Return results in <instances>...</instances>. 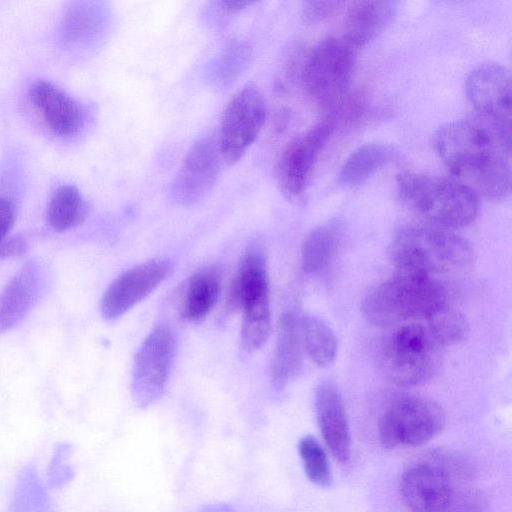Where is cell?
I'll return each mask as SVG.
<instances>
[{"instance_id": "cell-1", "label": "cell", "mask_w": 512, "mask_h": 512, "mask_svg": "<svg viewBox=\"0 0 512 512\" xmlns=\"http://www.w3.org/2000/svg\"><path fill=\"white\" fill-rule=\"evenodd\" d=\"M432 146L457 180L477 196L501 200L509 195L510 123L477 113L441 126Z\"/></svg>"}, {"instance_id": "cell-2", "label": "cell", "mask_w": 512, "mask_h": 512, "mask_svg": "<svg viewBox=\"0 0 512 512\" xmlns=\"http://www.w3.org/2000/svg\"><path fill=\"white\" fill-rule=\"evenodd\" d=\"M445 305V290L433 276L396 269L393 278L365 296L362 312L372 325L389 328L407 320H425Z\"/></svg>"}, {"instance_id": "cell-3", "label": "cell", "mask_w": 512, "mask_h": 512, "mask_svg": "<svg viewBox=\"0 0 512 512\" xmlns=\"http://www.w3.org/2000/svg\"><path fill=\"white\" fill-rule=\"evenodd\" d=\"M397 188L412 211L442 228L465 227L478 213V196L457 179L404 172L397 178Z\"/></svg>"}, {"instance_id": "cell-4", "label": "cell", "mask_w": 512, "mask_h": 512, "mask_svg": "<svg viewBox=\"0 0 512 512\" xmlns=\"http://www.w3.org/2000/svg\"><path fill=\"white\" fill-rule=\"evenodd\" d=\"M396 269L434 274H454L469 268L474 259L471 244L445 229L410 227L400 231L390 247Z\"/></svg>"}, {"instance_id": "cell-5", "label": "cell", "mask_w": 512, "mask_h": 512, "mask_svg": "<svg viewBox=\"0 0 512 512\" xmlns=\"http://www.w3.org/2000/svg\"><path fill=\"white\" fill-rule=\"evenodd\" d=\"M357 51L342 36L319 43L303 68L302 81L307 93L326 107L339 110L349 99Z\"/></svg>"}, {"instance_id": "cell-6", "label": "cell", "mask_w": 512, "mask_h": 512, "mask_svg": "<svg viewBox=\"0 0 512 512\" xmlns=\"http://www.w3.org/2000/svg\"><path fill=\"white\" fill-rule=\"evenodd\" d=\"M442 349L425 326L403 325L385 344V369L390 379L399 386L425 384L440 367Z\"/></svg>"}, {"instance_id": "cell-7", "label": "cell", "mask_w": 512, "mask_h": 512, "mask_svg": "<svg viewBox=\"0 0 512 512\" xmlns=\"http://www.w3.org/2000/svg\"><path fill=\"white\" fill-rule=\"evenodd\" d=\"M446 416L437 402L405 397L393 402L379 420V439L386 449L424 444L444 428Z\"/></svg>"}, {"instance_id": "cell-8", "label": "cell", "mask_w": 512, "mask_h": 512, "mask_svg": "<svg viewBox=\"0 0 512 512\" xmlns=\"http://www.w3.org/2000/svg\"><path fill=\"white\" fill-rule=\"evenodd\" d=\"M177 352L174 330L165 323L155 325L138 348L132 367L131 393L145 408L162 395Z\"/></svg>"}, {"instance_id": "cell-9", "label": "cell", "mask_w": 512, "mask_h": 512, "mask_svg": "<svg viewBox=\"0 0 512 512\" xmlns=\"http://www.w3.org/2000/svg\"><path fill=\"white\" fill-rule=\"evenodd\" d=\"M267 108L264 96L254 83H248L227 102L217 138L222 159L238 162L256 141L265 123Z\"/></svg>"}, {"instance_id": "cell-10", "label": "cell", "mask_w": 512, "mask_h": 512, "mask_svg": "<svg viewBox=\"0 0 512 512\" xmlns=\"http://www.w3.org/2000/svg\"><path fill=\"white\" fill-rule=\"evenodd\" d=\"M173 263L157 257L141 262L118 275L106 288L100 309L107 320H114L144 300L170 274Z\"/></svg>"}, {"instance_id": "cell-11", "label": "cell", "mask_w": 512, "mask_h": 512, "mask_svg": "<svg viewBox=\"0 0 512 512\" xmlns=\"http://www.w3.org/2000/svg\"><path fill=\"white\" fill-rule=\"evenodd\" d=\"M217 138L206 135L187 151L171 183L173 199L190 206L202 200L216 184L222 164Z\"/></svg>"}, {"instance_id": "cell-12", "label": "cell", "mask_w": 512, "mask_h": 512, "mask_svg": "<svg viewBox=\"0 0 512 512\" xmlns=\"http://www.w3.org/2000/svg\"><path fill=\"white\" fill-rule=\"evenodd\" d=\"M335 121H322L295 137L283 150L276 168L280 190L289 198L306 189L317 158L334 130Z\"/></svg>"}, {"instance_id": "cell-13", "label": "cell", "mask_w": 512, "mask_h": 512, "mask_svg": "<svg viewBox=\"0 0 512 512\" xmlns=\"http://www.w3.org/2000/svg\"><path fill=\"white\" fill-rule=\"evenodd\" d=\"M465 93L478 114L510 123L511 77L498 63L473 69L465 80Z\"/></svg>"}, {"instance_id": "cell-14", "label": "cell", "mask_w": 512, "mask_h": 512, "mask_svg": "<svg viewBox=\"0 0 512 512\" xmlns=\"http://www.w3.org/2000/svg\"><path fill=\"white\" fill-rule=\"evenodd\" d=\"M400 493L410 512H445L452 502L448 475L429 463L413 465L403 473Z\"/></svg>"}, {"instance_id": "cell-15", "label": "cell", "mask_w": 512, "mask_h": 512, "mask_svg": "<svg viewBox=\"0 0 512 512\" xmlns=\"http://www.w3.org/2000/svg\"><path fill=\"white\" fill-rule=\"evenodd\" d=\"M33 107L45 124L59 136H72L78 133L85 121L82 105L54 84L38 80L28 91Z\"/></svg>"}, {"instance_id": "cell-16", "label": "cell", "mask_w": 512, "mask_h": 512, "mask_svg": "<svg viewBox=\"0 0 512 512\" xmlns=\"http://www.w3.org/2000/svg\"><path fill=\"white\" fill-rule=\"evenodd\" d=\"M266 298H270L266 249L261 241L255 240L242 253L227 294V308L242 310Z\"/></svg>"}, {"instance_id": "cell-17", "label": "cell", "mask_w": 512, "mask_h": 512, "mask_svg": "<svg viewBox=\"0 0 512 512\" xmlns=\"http://www.w3.org/2000/svg\"><path fill=\"white\" fill-rule=\"evenodd\" d=\"M317 423L325 444L340 462L350 457L351 437L343 399L332 383L321 384L315 395Z\"/></svg>"}, {"instance_id": "cell-18", "label": "cell", "mask_w": 512, "mask_h": 512, "mask_svg": "<svg viewBox=\"0 0 512 512\" xmlns=\"http://www.w3.org/2000/svg\"><path fill=\"white\" fill-rule=\"evenodd\" d=\"M40 267L27 263L0 292V332L17 324L36 302L42 287Z\"/></svg>"}, {"instance_id": "cell-19", "label": "cell", "mask_w": 512, "mask_h": 512, "mask_svg": "<svg viewBox=\"0 0 512 512\" xmlns=\"http://www.w3.org/2000/svg\"><path fill=\"white\" fill-rule=\"evenodd\" d=\"M303 355L298 315L287 312L279 322L269 367L270 379L275 388H283L297 377L302 368Z\"/></svg>"}, {"instance_id": "cell-20", "label": "cell", "mask_w": 512, "mask_h": 512, "mask_svg": "<svg viewBox=\"0 0 512 512\" xmlns=\"http://www.w3.org/2000/svg\"><path fill=\"white\" fill-rule=\"evenodd\" d=\"M393 1H358L348 8L342 37L357 49L382 32L395 15Z\"/></svg>"}, {"instance_id": "cell-21", "label": "cell", "mask_w": 512, "mask_h": 512, "mask_svg": "<svg viewBox=\"0 0 512 512\" xmlns=\"http://www.w3.org/2000/svg\"><path fill=\"white\" fill-rule=\"evenodd\" d=\"M221 290V272L214 265L195 271L187 281L181 315L190 321L205 318L216 305Z\"/></svg>"}, {"instance_id": "cell-22", "label": "cell", "mask_w": 512, "mask_h": 512, "mask_svg": "<svg viewBox=\"0 0 512 512\" xmlns=\"http://www.w3.org/2000/svg\"><path fill=\"white\" fill-rule=\"evenodd\" d=\"M397 151L383 143L364 144L346 159L338 175L342 188H355L365 183L396 157Z\"/></svg>"}, {"instance_id": "cell-23", "label": "cell", "mask_w": 512, "mask_h": 512, "mask_svg": "<svg viewBox=\"0 0 512 512\" xmlns=\"http://www.w3.org/2000/svg\"><path fill=\"white\" fill-rule=\"evenodd\" d=\"M341 238L338 221L325 223L313 229L305 238L301 249V265L308 275L322 272L332 260Z\"/></svg>"}, {"instance_id": "cell-24", "label": "cell", "mask_w": 512, "mask_h": 512, "mask_svg": "<svg viewBox=\"0 0 512 512\" xmlns=\"http://www.w3.org/2000/svg\"><path fill=\"white\" fill-rule=\"evenodd\" d=\"M304 354L319 367L330 365L337 355V339L332 329L316 316L298 315Z\"/></svg>"}, {"instance_id": "cell-25", "label": "cell", "mask_w": 512, "mask_h": 512, "mask_svg": "<svg viewBox=\"0 0 512 512\" xmlns=\"http://www.w3.org/2000/svg\"><path fill=\"white\" fill-rule=\"evenodd\" d=\"M87 213V203L79 190L72 185L58 187L48 204V221L56 231H66L79 225Z\"/></svg>"}, {"instance_id": "cell-26", "label": "cell", "mask_w": 512, "mask_h": 512, "mask_svg": "<svg viewBox=\"0 0 512 512\" xmlns=\"http://www.w3.org/2000/svg\"><path fill=\"white\" fill-rule=\"evenodd\" d=\"M102 22L101 8L92 2H76L66 12L62 33L70 42H83L92 38Z\"/></svg>"}, {"instance_id": "cell-27", "label": "cell", "mask_w": 512, "mask_h": 512, "mask_svg": "<svg viewBox=\"0 0 512 512\" xmlns=\"http://www.w3.org/2000/svg\"><path fill=\"white\" fill-rule=\"evenodd\" d=\"M241 343L248 352L261 349L271 331L270 298L253 303L241 310Z\"/></svg>"}, {"instance_id": "cell-28", "label": "cell", "mask_w": 512, "mask_h": 512, "mask_svg": "<svg viewBox=\"0 0 512 512\" xmlns=\"http://www.w3.org/2000/svg\"><path fill=\"white\" fill-rule=\"evenodd\" d=\"M12 512H51L47 491L32 467L23 469L17 479Z\"/></svg>"}, {"instance_id": "cell-29", "label": "cell", "mask_w": 512, "mask_h": 512, "mask_svg": "<svg viewBox=\"0 0 512 512\" xmlns=\"http://www.w3.org/2000/svg\"><path fill=\"white\" fill-rule=\"evenodd\" d=\"M425 321L424 326L442 348L463 341L469 333L466 318L447 305L438 309Z\"/></svg>"}, {"instance_id": "cell-30", "label": "cell", "mask_w": 512, "mask_h": 512, "mask_svg": "<svg viewBox=\"0 0 512 512\" xmlns=\"http://www.w3.org/2000/svg\"><path fill=\"white\" fill-rule=\"evenodd\" d=\"M298 449L308 479L318 486H329L332 482L331 468L320 443L313 436L306 435L300 439Z\"/></svg>"}, {"instance_id": "cell-31", "label": "cell", "mask_w": 512, "mask_h": 512, "mask_svg": "<svg viewBox=\"0 0 512 512\" xmlns=\"http://www.w3.org/2000/svg\"><path fill=\"white\" fill-rule=\"evenodd\" d=\"M250 51L243 42H232L216 60L212 74L216 82L226 86L234 81L248 63Z\"/></svg>"}, {"instance_id": "cell-32", "label": "cell", "mask_w": 512, "mask_h": 512, "mask_svg": "<svg viewBox=\"0 0 512 512\" xmlns=\"http://www.w3.org/2000/svg\"><path fill=\"white\" fill-rule=\"evenodd\" d=\"M69 448L66 445L59 446L50 465L49 476L52 486H60L72 477V471L68 464Z\"/></svg>"}, {"instance_id": "cell-33", "label": "cell", "mask_w": 512, "mask_h": 512, "mask_svg": "<svg viewBox=\"0 0 512 512\" xmlns=\"http://www.w3.org/2000/svg\"><path fill=\"white\" fill-rule=\"evenodd\" d=\"M342 4L339 1H309L302 10L303 19L307 23H317L331 16Z\"/></svg>"}, {"instance_id": "cell-34", "label": "cell", "mask_w": 512, "mask_h": 512, "mask_svg": "<svg viewBox=\"0 0 512 512\" xmlns=\"http://www.w3.org/2000/svg\"><path fill=\"white\" fill-rule=\"evenodd\" d=\"M28 244L24 237L16 235L0 243V259L17 258L26 253Z\"/></svg>"}, {"instance_id": "cell-35", "label": "cell", "mask_w": 512, "mask_h": 512, "mask_svg": "<svg viewBox=\"0 0 512 512\" xmlns=\"http://www.w3.org/2000/svg\"><path fill=\"white\" fill-rule=\"evenodd\" d=\"M14 222V210L10 201L0 197V243L11 230Z\"/></svg>"}, {"instance_id": "cell-36", "label": "cell", "mask_w": 512, "mask_h": 512, "mask_svg": "<svg viewBox=\"0 0 512 512\" xmlns=\"http://www.w3.org/2000/svg\"><path fill=\"white\" fill-rule=\"evenodd\" d=\"M226 14H235L244 10L251 2L248 1H221L217 3Z\"/></svg>"}, {"instance_id": "cell-37", "label": "cell", "mask_w": 512, "mask_h": 512, "mask_svg": "<svg viewBox=\"0 0 512 512\" xmlns=\"http://www.w3.org/2000/svg\"><path fill=\"white\" fill-rule=\"evenodd\" d=\"M201 512H235L231 507L226 504H212L203 507Z\"/></svg>"}]
</instances>
